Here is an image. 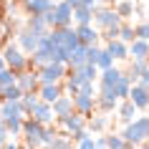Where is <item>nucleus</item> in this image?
<instances>
[{"instance_id":"19","label":"nucleus","mask_w":149,"mask_h":149,"mask_svg":"<svg viewBox=\"0 0 149 149\" xmlns=\"http://www.w3.org/2000/svg\"><path fill=\"white\" fill-rule=\"evenodd\" d=\"M116 116H119V121L132 124L134 116H136V104H134L132 99H121V101H119V109H116Z\"/></svg>"},{"instance_id":"4","label":"nucleus","mask_w":149,"mask_h":149,"mask_svg":"<svg viewBox=\"0 0 149 149\" xmlns=\"http://www.w3.org/2000/svg\"><path fill=\"white\" fill-rule=\"evenodd\" d=\"M43 129H46V124L36 121L33 116L23 119V139H25V144H28L31 149L43 147V141H40V136H43Z\"/></svg>"},{"instance_id":"54","label":"nucleus","mask_w":149,"mask_h":149,"mask_svg":"<svg viewBox=\"0 0 149 149\" xmlns=\"http://www.w3.org/2000/svg\"><path fill=\"white\" fill-rule=\"evenodd\" d=\"M106 3H116V0H106Z\"/></svg>"},{"instance_id":"23","label":"nucleus","mask_w":149,"mask_h":149,"mask_svg":"<svg viewBox=\"0 0 149 149\" xmlns=\"http://www.w3.org/2000/svg\"><path fill=\"white\" fill-rule=\"evenodd\" d=\"M94 10H96V5H84V3H81L79 8H73V23L76 25L94 23Z\"/></svg>"},{"instance_id":"3","label":"nucleus","mask_w":149,"mask_h":149,"mask_svg":"<svg viewBox=\"0 0 149 149\" xmlns=\"http://www.w3.org/2000/svg\"><path fill=\"white\" fill-rule=\"evenodd\" d=\"M3 56H5V63H8L13 71H25L31 68V58L25 56V51L20 46H15V43H5V48H3Z\"/></svg>"},{"instance_id":"43","label":"nucleus","mask_w":149,"mask_h":149,"mask_svg":"<svg viewBox=\"0 0 149 149\" xmlns=\"http://www.w3.org/2000/svg\"><path fill=\"white\" fill-rule=\"evenodd\" d=\"M8 136H10V132H8V126H5V121L0 119V147L8 144Z\"/></svg>"},{"instance_id":"14","label":"nucleus","mask_w":149,"mask_h":149,"mask_svg":"<svg viewBox=\"0 0 149 149\" xmlns=\"http://www.w3.org/2000/svg\"><path fill=\"white\" fill-rule=\"evenodd\" d=\"M36 121H40V124H53V119H56V114H53V104H48V101H40L36 109H33V114H31Z\"/></svg>"},{"instance_id":"58","label":"nucleus","mask_w":149,"mask_h":149,"mask_svg":"<svg viewBox=\"0 0 149 149\" xmlns=\"http://www.w3.org/2000/svg\"><path fill=\"white\" fill-rule=\"evenodd\" d=\"M147 141H149V136H147Z\"/></svg>"},{"instance_id":"15","label":"nucleus","mask_w":149,"mask_h":149,"mask_svg":"<svg viewBox=\"0 0 149 149\" xmlns=\"http://www.w3.org/2000/svg\"><path fill=\"white\" fill-rule=\"evenodd\" d=\"M0 114H3V119H25L28 116L20 101H3L0 104Z\"/></svg>"},{"instance_id":"13","label":"nucleus","mask_w":149,"mask_h":149,"mask_svg":"<svg viewBox=\"0 0 149 149\" xmlns=\"http://www.w3.org/2000/svg\"><path fill=\"white\" fill-rule=\"evenodd\" d=\"M20 5L25 8L28 15H43V13H48V10L53 8L56 3H53V0H23Z\"/></svg>"},{"instance_id":"49","label":"nucleus","mask_w":149,"mask_h":149,"mask_svg":"<svg viewBox=\"0 0 149 149\" xmlns=\"http://www.w3.org/2000/svg\"><path fill=\"white\" fill-rule=\"evenodd\" d=\"M3 149H20V147H18L15 141H8V144H5V147H3Z\"/></svg>"},{"instance_id":"27","label":"nucleus","mask_w":149,"mask_h":149,"mask_svg":"<svg viewBox=\"0 0 149 149\" xmlns=\"http://www.w3.org/2000/svg\"><path fill=\"white\" fill-rule=\"evenodd\" d=\"M25 25H28L31 31H36L38 36H46V33L51 31V28H48V23H46V18H43V15H28Z\"/></svg>"},{"instance_id":"40","label":"nucleus","mask_w":149,"mask_h":149,"mask_svg":"<svg viewBox=\"0 0 149 149\" xmlns=\"http://www.w3.org/2000/svg\"><path fill=\"white\" fill-rule=\"evenodd\" d=\"M68 136H71V139H73V144H79V141H84V139H86V136H91V132H88L86 126H84V129H76V132H71Z\"/></svg>"},{"instance_id":"22","label":"nucleus","mask_w":149,"mask_h":149,"mask_svg":"<svg viewBox=\"0 0 149 149\" xmlns=\"http://www.w3.org/2000/svg\"><path fill=\"white\" fill-rule=\"evenodd\" d=\"M71 111H76V104H73V96H71V94H63V96H58V99L53 101L56 119H58V116H66V114H71Z\"/></svg>"},{"instance_id":"32","label":"nucleus","mask_w":149,"mask_h":149,"mask_svg":"<svg viewBox=\"0 0 149 149\" xmlns=\"http://www.w3.org/2000/svg\"><path fill=\"white\" fill-rule=\"evenodd\" d=\"M114 61H116V58H114L106 48H101V53H99V58H96V66H99V71H104V68H111Z\"/></svg>"},{"instance_id":"36","label":"nucleus","mask_w":149,"mask_h":149,"mask_svg":"<svg viewBox=\"0 0 149 149\" xmlns=\"http://www.w3.org/2000/svg\"><path fill=\"white\" fill-rule=\"evenodd\" d=\"M13 136H23V119H3Z\"/></svg>"},{"instance_id":"1","label":"nucleus","mask_w":149,"mask_h":149,"mask_svg":"<svg viewBox=\"0 0 149 149\" xmlns=\"http://www.w3.org/2000/svg\"><path fill=\"white\" fill-rule=\"evenodd\" d=\"M121 136H124L129 144H144L149 136V116H139V119H134L132 124H126L124 126V132H121Z\"/></svg>"},{"instance_id":"25","label":"nucleus","mask_w":149,"mask_h":149,"mask_svg":"<svg viewBox=\"0 0 149 149\" xmlns=\"http://www.w3.org/2000/svg\"><path fill=\"white\" fill-rule=\"evenodd\" d=\"M121 76H124V73H121L116 66H111V68H104L101 73H99V81H101V86H111V88H114Z\"/></svg>"},{"instance_id":"53","label":"nucleus","mask_w":149,"mask_h":149,"mask_svg":"<svg viewBox=\"0 0 149 149\" xmlns=\"http://www.w3.org/2000/svg\"><path fill=\"white\" fill-rule=\"evenodd\" d=\"M0 99H3V86H0Z\"/></svg>"},{"instance_id":"10","label":"nucleus","mask_w":149,"mask_h":149,"mask_svg":"<svg viewBox=\"0 0 149 149\" xmlns=\"http://www.w3.org/2000/svg\"><path fill=\"white\" fill-rule=\"evenodd\" d=\"M73 104H76V111H79V114L88 116V114H94V109H96V94H88V91L81 88L79 94L73 96Z\"/></svg>"},{"instance_id":"18","label":"nucleus","mask_w":149,"mask_h":149,"mask_svg":"<svg viewBox=\"0 0 149 149\" xmlns=\"http://www.w3.org/2000/svg\"><path fill=\"white\" fill-rule=\"evenodd\" d=\"M106 51H109L116 61H126V58H132V56H129V43H124L121 38L106 40Z\"/></svg>"},{"instance_id":"9","label":"nucleus","mask_w":149,"mask_h":149,"mask_svg":"<svg viewBox=\"0 0 149 149\" xmlns=\"http://www.w3.org/2000/svg\"><path fill=\"white\" fill-rule=\"evenodd\" d=\"M18 86L23 88V94H31V91H38L40 88V79L36 68H25L18 73Z\"/></svg>"},{"instance_id":"47","label":"nucleus","mask_w":149,"mask_h":149,"mask_svg":"<svg viewBox=\"0 0 149 149\" xmlns=\"http://www.w3.org/2000/svg\"><path fill=\"white\" fill-rule=\"evenodd\" d=\"M139 84H144V86L149 88V66H147V71L141 73V79H139Z\"/></svg>"},{"instance_id":"45","label":"nucleus","mask_w":149,"mask_h":149,"mask_svg":"<svg viewBox=\"0 0 149 149\" xmlns=\"http://www.w3.org/2000/svg\"><path fill=\"white\" fill-rule=\"evenodd\" d=\"M43 18H46L48 28H56V25H58V23H56V13H53V8L48 10V13H43Z\"/></svg>"},{"instance_id":"31","label":"nucleus","mask_w":149,"mask_h":149,"mask_svg":"<svg viewBox=\"0 0 149 149\" xmlns=\"http://www.w3.org/2000/svg\"><path fill=\"white\" fill-rule=\"evenodd\" d=\"M114 8H116V13L121 18H132L134 15V3H132V0H116Z\"/></svg>"},{"instance_id":"28","label":"nucleus","mask_w":149,"mask_h":149,"mask_svg":"<svg viewBox=\"0 0 149 149\" xmlns=\"http://www.w3.org/2000/svg\"><path fill=\"white\" fill-rule=\"evenodd\" d=\"M40 101H43V99L38 96V91H31V94H23V99H20V104H23V109H25V114H28V116L33 114V109H36V106H38Z\"/></svg>"},{"instance_id":"48","label":"nucleus","mask_w":149,"mask_h":149,"mask_svg":"<svg viewBox=\"0 0 149 149\" xmlns=\"http://www.w3.org/2000/svg\"><path fill=\"white\" fill-rule=\"evenodd\" d=\"M8 68V63H5V56H3V51H0V71Z\"/></svg>"},{"instance_id":"50","label":"nucleus","mask_w":149,"mask_h":149,"mask_svg":"<svg viewBox=\"0 0 149 149\" xmlns=\"http://www.w3.org/2000/svg\"><path fill=\"white\" fill-rule=\"evenodd\" d=\"M66 3H68V5H73V8H79V5H81V0H66Z\"/></svg>"},{"instance_id":"24","label":"nucleus","mask_w":149,"mask_h":149,"mask_svg":"<svg viewBox=\"0 0 149 149\" xmlns=\"http://www.w3.org/2000/svg\"><path fill=\"white\" fill-rule=\"evenodd\" d=\"M129 56H132V58H139V61H149V40L134 38L132 43H129Z\"/></svg>"},{"instance_id":"51","label":"nucleus","mask_w":149,"mask_h":149,"mask_svg":"<svg viewBox=\"0 0 149 149\" xmlns=\"http://www.w3.org/2000/svg\"><path fill=\"white\" fill-rule=\"evenodd\" d=\"M5 48V36H0V51Z\"/></svg>"},{"instance_id":"46","label":"nucleus","mask_w":149,"mask_h":149,"mask_svg":"<svg viewBox=\"0 0 149 149\" xmlns=\"http://www.w3.org/2000/svg\"><path fill=\"white\" fill-rule=\"evenodd\" d=\"M96 149H109L106 147V136H96Z\"/></svg>"},{"instance_id":"20","label":"nucleus","mask_w":149,"mask_h":149,"mask_svg":"<svg viewBox=\"0 0 149 149\" xmlns=\"http://www.w3.org/2000/svg\"><path fill=\"white\" fill-rule=\"evenodd\" d=\"M86 63H88V46L79 43L68 56V68H81V66H86Z\"/></svg>"},{"instance_id":"55","label":"nucleus","mask_w":149,"mask_h":149,"mask_svg":"<svg viewBox=\"0 0 149 149\" xmlns=\"http://www.w3.org/2000/svg\"><path fill=\"white\" fill-rule=\"evenodd\" d=\"M13 3H23V0H13Z\"/></svg>"},{"instance_id":"11","label":"nucleus","mask_w":149,"mask_h":149,"mask_svg":"<svg viewBox=\"0 0 149 149\" xmlns=\"http://www.w3.org/2000/svg\"><path fill=\"white\" fill-rule=\"evenodd\" d=\"M53 13H56V23H58L56 28H68V25H73V5H68L66 0L56 3Z\"/></svg>"},{"instance_id":"26","label":"nucleus","mask_w":149,"mask_h":149,"mask_svg":"<svg viewBox=\"0 0 149 149\" xmlns=\"http://www.w3.org/2000/svg\"><path fill=\"white\" fill-rule=\"evenodd\" d=\"M149 61H139V58H132V63H129V71H126V76L132 79V84H136V81L141 79V73L147 71Z\"/></svg>"},{"instance_id":"41","label":"nucleus","mask_w":149,"mask_h":149,"mask_svg":"<svg viewBox=\"0 0 149 149\" xmlns=\"http://www.w3.org/2000/svg\"><path fill=\"white\" fill-rule=\"evenodd\" d=\"M134 31H136V38L149 40V23H139V25H134Z\"/></svg>"},{"instance_id":"29","label":"nucleus","mask_w":149,"mask_h":149,"mask_svg":"<svg viewBox=\"0 0 149 149\" xmlns=\"http://www.w3.org/2000/svg\"><path fill=\"white\" fill-rule=\"evenodd\" d=\"M132 86H134V84H132V79H129V76L124 73V76L119 79V84L114 86V91H116V96H119V99H129V94H132Z\"/></svg>"},{"instance_id":"21","label":"nucleus","mask_w":149,"mask_h":149,"mask_svg":"<svg viewBox=\"0 0 149 149\" xmlns=\"http://www.w3.org/2000/svg\"><path fill=\"white\" fill-rule=\"evenodd\" d=\"M66 94V88L61 86V84H40V88H38V96L43 99V101H48V104H53L58 96H63Z\"/></svg>"},{"instance_id":"38","label":"nucleus","mask_w":149,"mask_h":149,"mask_svg":"<svg viewBox=\"0 0 149 149\" xmlns=\"http://www.w3.org/2000/svg\"><path fill=\"white\" fill-rule=\"evenodd\" d=\"M119 38L124 40V43H132V40L136 38V31H134L132 25H126V23H121V28H119Z\"/></svg>"},{"instance_id":"33","label":"nucleus","mask_w":149,"mask_h":149,"mask_svg":"<svg viewBox=\"0 0 149 149\" xmlns=\"http://www.w3.org/2000/svg\"><path fill=\"white\" fill-rule=\"evenodd\" d=\"M106 126H109V119L106 116H94L91 121H88V132L91 134H101Z\"/></svg>"},{"instance_id":"39","label":"nucleus","mask_w":149,"mask_h":149,"mask_svg":"<svg viewBox=\"0 0 149 149\" xmlns=\"http://www.w3.org/2000/svg\"><path fill=\"white\" fill-rule=\"evenodd\" d=\"M56 136H58V132H56L53 126L48 124L46 129H43V136H40V141H43V147H51V144H53V139Z\"/></svg>"},{"instance_id":"57","label":"nucleus","mask_w":149,"mask_h":149,"mask_svg":"<svg viewBox=\"0 0 149 149\" xmlns=\"http://www.w3.org/2000/svg\"><path fill=\"white\" fill-rule=\"evenodd\" d=\"M0 104H3V99H0Z\"/></svg>"},{"instance_id":"12","label":"nucleus","mask_w":149,"mask_h":149,"mask_svg":"<svg viewBox=\"0 0 149 149\" xmlns=\"http://www.w3.org/2000/svg\"><path fill=\"white\" fill-rule=\"evenodd\" d=\"M56 121H58V124H61L68 134L86 126V116H84V114H79V111H71V114H66V116H58Z\"/></svg>"},{"instance_id":"7","label":"nucleus","mask_w":149,"mask_h":149,"mask_svg":"<svg viewBox=\"0 0 149 149\" xmlns=\"http://www.w3.org/2000/svg\"><path fill=\"white\" fill-rule=\"evenodd\" d=\"M119 99L116 91L111 86H101V91H99V96H96V106L104 111V114H111V111H116L119 109Z\"/></svg>"},{"instance_id":"34","label":"nucleus","mask_w":149,"mask_h":149,"mask_svg":"<svg viewBox=\"0 0 149 149\" xmlns=\"http://www.w3.org/2000/svg\"><path fill=\"white\" fill-rule=\"evenodd\" d=\"M10 84H18V71H13L8 66V68L0 71V86H10Z\"/></svg>"},{"instance_id":"2","label":"nucleus","mask_w":149,"mask_h":149,"mask_svg":"<svg viewBox=\"0 0 149 149\" xmlns=\"http://www.w3.org/2000/svg\"><path fill=\"white\" fill-rule=\"evenodd\" d=\"M66 76H68V63L61 61H51L38 68L40 84H61V81H66Z\"/></svg>"},{"instance_id":"44","label":"nucleus","mask_w":149,"mask_h":149,"mask_svg":"<svg viewBox=\"0 0 149 149\" xmlns=\"http://www.w3.org/2000/svg\"><path fill=\"white\" fill-rule=\"evenodd\" d=\"M99 53H101V48H99V46H88V63H96Z\"/></svg>"},{"instance_id":"52","label":"nucleus","mask_w":149,"mask_h":149,"mask_svg":"<svg viewBox=\"0 0 149 149\" xmlns=\"http://www.w3.org/2000/svg\"><path fill=\"white\" fill-rule=\"evenodd\" d=\"M20 149H31V147H28V144H25V141H23V144H20Z\"/></svg>"},{"instance_id":"17","label":"nucleus","mask_w":149,"mask_h":149,"mask_svg":"<svg viewBox=\"0 0 149 149\" xmlns=\"http://www.w3.org/2000/svg\"><path fill=\"white\" fill-rule=\"evenodd\" d=\"M76 33H79V40L84 46H96V40L101 38V33L94 28V23L88 25H76Z\"/></svg>"},{"instance_id":"30","label":"nucleus","mask_w":149,"mask_h":149,"mask_svg":"<svg viewBox=\"0 0 149 149\" xmlns=\"http://www.w3.org/2000/svg\"><path fill=\"white\" fill-rule=\"evenodd\" d=\"M23 99V88L18 84H10V86H3V101H20Z\"/></svg>"},{"instance_id":"5","label":"nucleus","mask_w":149,"mask_h":149,"mask_svg":"<svg viewBox=\"0 0 149 149\" xmlns=\"http://www.w3.org/2000/svg\"><path fill=\"white\" fill-rule=\"evenodd\" d=\"M51 38H53L56 46L66 48V51H73V48L79 46V33H76V28H51Z\"/></svg>"},{"instance_id":"35","label":"nucleus","mask_w":149,"mask_h":149,"mask_svg":"<svg viewBox=\"0 0 149 149\" xmlns=\"http://www.w3.org/2000/svg\"><path fill=\"white\" fill-rule=\"evenodd\" d=\"M48 149H73V139H71V136H66V134H58Z\"/></svg>"},{"instance_id":"8","label":"nucleus","mask_w":149,"mask_h":149,"mask_svg":"<svg viewBox=\"0 0 149 149\" xmlns=\"http://www.w3.org/2000/svg\"><path fill=\"white\" fill-rule=\"evenodd\" d=\"M40 38H43V36H38L36 31H31V28L25 25L23 31L18 33V46L23 48L25 53H33V51H38V48H40Z\"/></svg>"},{"instance_id":"56","label":"nucleus","mask_w":149,"mask_h":149,"mask_svg":"<svg viewBox=\"0 0 149 149\" xmlns=\"http://www.w3.org/2000/svg\"><path fill=\"white\" fill-rule=\"evenodd\" d=\"M0 15H3V10H0Z\"/></svg>"},{"instance_id":"16","label":"nucleus","mask_w":149,"mask_h":149,"mask_svg":"<svg viewBox=\"0 0 149 149\" xmlns=\"http://www.w3.org/2000/svg\"><path fill=\"white\" fill-rule=\"evenodd\" d=\"M129 99L136 104V109H149V88L144 86V84H139V81L132 86V94H129Z\"/></svg>"},{"instance_id":"37","label":"nucleus","mask_w":149,"mask_h":149,"mask_svg":"<svg viewBox=\"0 0 149 149\" xmlns=\"http://www.w3.org/2000/svg\"><path fill=\"white\" fill-rule=\"evenodd\" d=\"M106 147L109 149H126V139L121 134H109L106 136Z\"/></svg>"},{"instance_id":"42","label":"nucleus","mask_w":149,"mask_h":149,"mask_svg":"<svg viewBox=\"0 0 149 149\" xmlns=\"http://www.w3.org/2000/svg\"><path fill=\"white\" fill-rule=\"evenodd\" d=\"M76 149H96V136H86L84 141L76 144Z\"/></svg>"},{"instance_id":"6","label":"nucleus","mask_w":149,"mask_h":149,"mask_svg":"<svg viewBox=\"0 0 149 149\" xmlns=\"http://www.w3.org/2000/svg\"><path fill=\"white\" fill-rule=\"evenodd\" d=\"M121 20H124V18L116 13V8H114V5H109V8H96V10H94V23L99 25V28L121 25Z\"/></svg>"}]
</instances>
